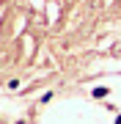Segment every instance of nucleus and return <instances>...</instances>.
I'll list each match as a JSON object with an SVG mask.
<instances>
[{"instance_id": "1", "label": "nucleus", "mask_w": 121, "mask_h": 124, "mask_svg": "<svg viewBox=\"0 0 121 124\" xmlns=\"http://www.w3.org/2000/svg\"><path fill=\"white\" fill-rule=\"evenodd\" d=\"M94 97H107V88H94Z\"/></svg>"}]
</instances>
